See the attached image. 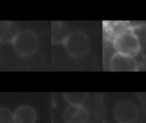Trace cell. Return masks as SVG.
Returning a JSON list of instances; mask_svg holds the SVG:
<instances>
[{"instance_id": "11", "label": "cell", "mask_w": 146, "mask_h": 123, "mask_svg": "<svg viewBox=\"0 0 146 123\" xmlns=\"http://www.w3.org/2000/svg\"><path fill=\"white\" fill-rule=\"evenodd\" d=\"M0 123H15L14 122V112L7 107L0 108Z\"/></svg>"}, {"instance_id": "3", "label": "cell", "mask_w": 146, "mask_h": 123, "mask_svg": "<svg viewBox=\"0 0 146 123\" xmlns=\"http://www.w3.org/2000/svg\"><path fill=\"white\" fill-rule=\"evenodd\" d=\"M66 52L73 58H79L86 54L90 49V39L81 31L71 32L63 43Z\"/></svg>"}, {"instance_id": "6", "label": "cell", "mask_w": 146, "mask_h": 123, "mask_svg": "<svg viewBox=\"0 0 146 123\" xmlns=\"http://www.w3.org/2000/svg\"><path fill=\"white\" fill-rule=\"evenodd\" d=\"M88 118L89 112L84 106L69 105L63 112V119L65 123H86Z\"/></svg>"}, {"instance_id": "4", "label": "cell", "mask_w": 146, "mask_h": 123, "mask_svg": "<svg viewBox=\"0 0 146 123\" xmlns=\"http://www.w3.org/2000/svg\"><path fill=\"white\" fill-rule=\"evenodd\" d=\"M113 114L118 123H136L140 116L138 107L130 100L119 101L114 108Z\"/></svg>"}, {"instance_id": "2", "label": "cell", "mask_w": 146, "mask_h": 123, "mask_svg": "<svg viewBox=\"0 0 146 123\" xmlns=\"http://www.w3.org/2000/svg\"><path fill=\"white\" fill-rule=\"evenodd\" d=\"M14 51L22 57H28L33 55L39 47L38 36L33 31H20L12 43Z\"/></svg>"}, {"instance_id": "9", "label": "cell", "mask_w": 146, "mask_h": 123, "mask_svg": "<svg viewBox=\"0 0 146 123\" xmlns=\"http://www.w3.org/2000/svg\"><path fill=\"white\" fill-rule=\"evenodd\" d=\"M70 30L66 24L63 22H52L51 27V41L53 44H60L64 43L65 40L70 35Z\"/></svg>"}, {"instance_id": "8", "label": "cell", "mask_w": 146, "mask_h": 123, "mask_svg": "<svg viewBox=\"0 0 146 123\" xmlns=\"http://www.w3.org/2000/svg\"><path fill=\"white\" fill-rule=\"evenodd\" d=\"M19 32L20 30L15 23L10 21H2L0 23V42L13 43Z\"/></svg>"}, {"instance_id": "10", "label": "cell", "mask_w": 146, "mask_h": 123, "mask_svg": "<svg viewBox=\"0 0 146 123\" xmlns=\"http://www.w3.org/2000/svg\"><path fill=\"white\" fill-rule=\"evenodd\" d=\"M65 101L69 105L74 106H83L89 98V93L87 92H65L63 94Z\"/></svg>"}, {"instance_id": "1", "label": "cell", "mask_w": 146, "mask_h": 123, "mask_svg": "<svg viewBox=\"0 0 146 123\" xmlns=\"http://www.w3.org/2000/svg\"><path fill=\"white\" fill-rule=\"evenodd\" d=\"M113 46L116 52L131 57H135L141 49L137 35L129 29L120 31L114 36Z\"/></svg>"}, {"instance_id": "5", "label": "cell", "mask_w": 146, "mask_h": 123, "mask_svg": "<svg viewBox=\"0 0 146 123\" xmlns=\"http://www.w3.org/2000/svg\"><path fill=\"white\" fill-rule=\"evenodd\" d=\"M109 68L116 72H132L137 70L138 65L134 57L116 52L110 58Z\"/></svg>"}, {"instance_id": "7", "label": "cell", "mask_w": 146, "mask_h": 123, "mask_svg": "<svg viewBox=\"0 0 146 123\" xmlns=\"http://www.w3.org/2000/svg\"><path fill=\"white\" fill-rule=\"evenodd\" d=\"M36 119V111L30 105H20L14 110L15 123H35Z\"/></svg>"}]
</instances>
